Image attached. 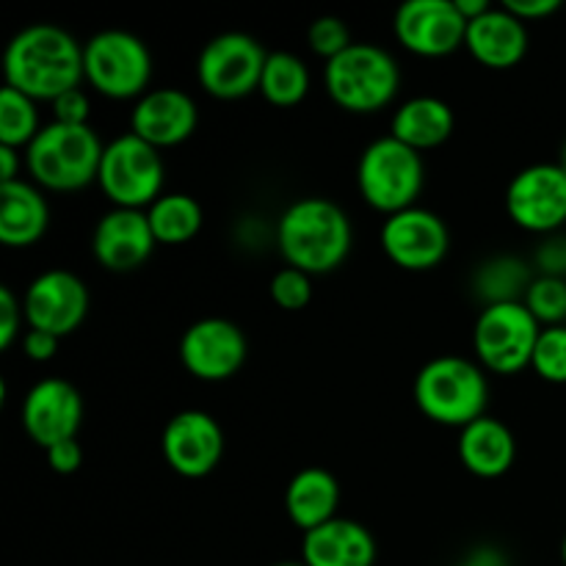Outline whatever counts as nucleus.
Instances as JSON below:
<instances>
[{"instance_id":"1","label":"nucleus","mask_w":566,"mask_h":566,"mask_svg":"<svg viewBox=\"0 0 566 566\" xmlns=\"http://www.w3.org/2000/svg\"><path fill=\"white\" fill-rule=\"evenodd\" d=\"M6 86L36 103H53L61 94L81 88L83 44L66 28L33 22L17 31L3 53Z\"/></svg>"},{"instance_id":"2","label":"nucleus","mask_w":566,"mask_h":566,"mask_svg":"<svg viewBox=\"0 0 566 566\" xmlns=\"http://www.w3.org/2000/svg\"><path fill=\"white\" fill-rule=\"evenodd\" d=\"M274 243L291 269L324 276L340 269L352 254L354 227L346 210L332 199L302 197L276 219Z\"/></svg>"},{"instance_id":"3","label":"nucleus","mask_w":566,"mask_h":566,"mask_svg":"<svg viewBox=\"0 0 566 566\" xmlns=\"http://www.w3.org/2000/svg\"><path fill=\"white\" fill-rule=\"evenodd\" d=\"M412 398L431 423L462 431L486 415L490 379L475 359L442 354L418 370Z\"/></svg>"},{"instance_id":"4","label":"nucleus","mask_w":566,"mask_h":566,"mask_svg":"<svg viewBox=\"0 0 566 566\" xmlns=\"http://www.w3.org/2000/svg\"><path fill=\"white\" fill-rule=\"evenodd\" d=\"M103 149L105 144L92 125L48 122L22 155L33 186L55 193H75L97 182Z\"/></svg>"},{"instance_id":"5","label":"nucleus","mask_w":566,"mask_h":566,"mask_svg":"<svg viewBox=\"0 0 566 566\" xmlns=\"http://www.w3.org/2000/svg\"><path fill=\"white\" fill-rule=\"evenodd\" d=\"M324 88L332 103L348 114H376L398 97L401 66L379 44L354 42L324 64Z\"/></svg>"},{"instance_id":"6","label":"nucleus","mask_w":566,"mask_h":566,"mask_svg":"<svg viewBox=\"0 0 566 566\" xmlns=\"http://www.w3.org/2000/svg\"><path fill=\"white\" fill-rule=\"evenodd\" d=\"M426 186L423 155L409 149L390 133L363 149L357 164V188L365 205L392 216L415 208Z\"/></svg>"},{"instance_id":"7","label":"nucleus","mask_w":566,"mask_h":566,"mask_svg":"<svg viewBox=\"0 0 566 566\" xmlns=\"http://www.w3.org/2000/svg\"><path fill=\"white\" fill-rule=\"evenodd\" d=\"M83 81L114 103L142 99L153 81V53L136 33L99 31L83 42Z\"/></svg>"},{"instance_id":"8","label":"nucleus","mask_w":566,"mask_h":566,"mask_svg":"<svg viewBox=\"0 0 566 566\" xmlns=\"http://www.w3.org/2000/svg\"><path fill=\"white\" fill-rule=\"evenodd\" d=\"M166 166L160 149L142 142L130 130L111 138L103 149L97 171V188L111 208L147 210L155 199L164 197Z\"/></svg>"},{"instance_id":"9","label":"nucleus","mask_w":566,"mask_h":566,"mask_svg":"<svg viewBox=\"0 0 566 566\" xmlns=\"http://www.w3.org/2000/svg\"><path fill=\"white\" fill-rule=\"evenodd\" d=\"M545 326L523 302L481 307L473 326L475 363L495 376H514L531 368L536 340Z\"/></svg>"},{"instance_id":"10","label":"nucleus","mask_w":566,"mask_h":566,"mask_svg":"<svg viewBox=\"0 0 566 566\" xmlns=\"http://www.w3.org/2000/svg\"><path fill=\"white\" fill-rule=\"evenodd\" d=\"M265 53L263 44L241 31H227L210 39L197 59V81L213 99H243L260 92Z\"/></svg>"},{"instance_id":"11","label":"nucleus","mask_w":566,"mask_h":566,"mask_svg":"<svg viewBox=\"0 0 566 566\" xmlns=\"http://www.w3.org/2000/svg\"><path fill=\"white\" fill-rule=\"evenodd\" d=\"M506 213L520 230L556 235L566 224V171L558 164H531L506 188Z\"/></svg>"},{"instance_id":"12","label":"nucleus","mask_w":566,"mask_h":566,"mask_svg":"<svg viewBox=\"0 0 566 566\" xmlns=\"http://www.w3.org/2000/svg\"><path fill=\"white\" fill-rule=\"evenodd\" d=\"M379 241L392 265L415 274L442 265L451 252V232L442 216L420 205L387 216Z\"/></svg>"},{"instance_id":"13","label":"nucleus","mask_w":566,"mask_h":566,"mask_svg":"<svg viewBox=\"0 0 566 566\" xmlns=\"http://www.w3.org/2000/svg\"><path fill=\"white\" fill-rule=\"evenodd\" d=\"M92 296L86 282L66 269L42 271L28 282L22 293V310H25L28 329L48 332V335L66 337L86 321Z\"/></svg>"},{"instance_id":"14","label":"nucleus","mask_w":566,"mask_h":566,"mask_svg":"<svg viewBox=\"0 0 566 566\" xmlns=\"http://www.w3.org/2000/svg\"><path fill=\"white\" fill-rule=\"evenodd\" d=\"M392 33L407 53L420 59H446L464 48L468 20L457 0H409L398 6Z\"/></svg>"},{"instance_id":"15","label":"nucleus","mask_w":566,"mask_h":566,"mask_svg":"<svg viewBox=\"0 0 566 566\" xmlns=\"http://www.w3.org/2000/svg\"><path fill=\"white\" fill-rule=\"evenodd\" d=\"M180 363L193 379L199 381H227L247 365L249 340L238 324L230 318H199L182 332Z\"/></svg>"},{"instance_id":"16","label":"nucleus","mask_w":566,"mask_h":566,"mask_svg":"<svg viewBox=\"0 0 566 566\" xmlns=\"http://www.w3.org/2000/svg\"><path fill=\"white\" fill-rule=\"evenodd\" d=\"M160 453L171 473L197 481L213 473L224 457V429L202 409H182L171 415L160 434Z\"/></svg>"},{"instance_id":"17","label":"nucleus","mask_w":566,"mask_h":566,"mask_svg":"<svg viewBox=\"0 0 566 566\" xmlns=\"http://www.w3.org/2000/svg\"><path fill=\"white\" fill-rule=\"evenodd\" d=\"M25 434L42 451L64 440H75L83 420V398L66 379L48 376L25 392L20 407Z\"/></svg>"},{"instance_id":"18","label":"nucleus","mask_w":566,"mask_h":566,"mask_svg":"<svg viewBox=\"0 0 566 566\" xmlns=\"http://www.w3.org/2000/svg\"><path fill=\"white\" fill-rule=\"evenodd\" d=\"M199 108L191 94L175 86H155L133 103L130 133L155 149L180 147L197 133Z\"/></svg>"},{"instance_id":"19","label":"nucleus","mask_w":566,"mask_h":566,"mask_svg":"<svg viewBox=\"0 0 566 566\" xmlns=\"http://www.w3.org/2000/svg\"><path fill=\"white\" fill-rule=\"evenodd\" d=\"M155 247L158 241L144 210L111 208L94 224L92 254L105 271L114 274H130L142 269L153 258Z\"/></svg>"},{"instance_id":"20","label":"nucleus","mask_w":566,"mask_h":566,"mask_svg":"<svg viewBox=\"0 0 566 566\" xmlns=\"http://www.w3.org/2000/svg\"><path fill=\"white\" fill-rule=\"evenodd\" d=\"M464 48L486 70H512L531 48L528 25L503 6H492L479 20L468 22Z\"/></svg>"},{"instance_id":"21","label":"nucleus","mask_w":566,"mask_h":566,"mask_svg":"<svg viewBox=\"0 0 566 566\" xmlns=\"http://www.w3.org/2000/svg\"><path fill=\"white\" fill-rule=\"evenodd\" d=\"M376 536L357 520L335 517L302 539V564L307 566H376Z\"/></svg>"},{"instance_id":"22","label":"nucleus","mask_w":566,"mask_h":566,"mask_svg":"<svg viewBox=\"0 0 566 566\" xmlns=\"http://www.w3.org/2000/svg\"><path fill=\"white\" fill-rule=\"evenodd\" d=\"M459 462L470 475L484 481L503 479L517 459V440L503 420L484 415L459 431Z\"/></svg>"},{"instance_id":"23","label":"nucleus","mask_w":566,"mask_h":566,"mask_svg":"<svg viewBox=\"0 0 566 566\" xmlns=\"http://www.w3.org/2000/svg\"><path fill=\"white\" fill-rule=\"evenodd\" d=\"M50 227V205L31 180L0 186V243L6 249L36 247Z\"/></svg>"},{"instance_id":"24","label":"nucleus","mask_w":566,"mask_h":566,"mask_svg":"<svg viewBox=\"0 0 566 566\" xmlns=\"http://www.w3.org/2000/svg\"><path fill=\"white\" fill-rule=\"evenodd\" d=\"M453 127H457V116L451 105L431 94H420V97L403 99L392 111L390 136L423 155L442 147L453 136Z\"/></svg>"},{"instance_id":"25","label":"nucleus","mask_w":566,"mask_h":566,"mask_svg":"<svg viewBox=\"0 0 566 566\" xmlns=\"http://www.w3.org/2000/svg\"><path fill=\"white\" fill-rule=\"evenodd\" d=\"M337 509H340V484L332 470L304 468L287 481L285 514L304 534L340 517Z\"/></svg>"},{"instance_id":"26","label":"nucleus","mask_w":566,"mask_h":566,"mask_svg":"<svg viewBox=\"0 0 566 566\" xmlns=\"http://www.w3.org/2000/svg\"><path fill=\"white\" fill-rule=\"evenodd\" d=\"M534 276V263L517 258V254H497V258L484 260L475 269L473 291L484 302V307H490V304L523 302Z\"/></svg>"},{"instance_id":"27","label":"nucleus","mask_w":566,"mask_h":566,"mask_svg":"<svg viewBox=\"0 0 566 566\" xmlns=\"http://www.w3.org/2000/svg\"><path fill=\"white\" fill-rule=\"evenodd\" d=\"M144 213L160 247H180V243L193 241L205 224V210L199 199L182 191H166Z\"/></svg>"},{"instance_id":"28","label":"nucleus","mask_w":566,"mask_h":566,"mask_svg":"<svg viewBox=\"0 0 566 566\" xmlns=\"http://www.w3.org/2000/svg\"><path fill=\"white\" fill-rule=\"evenodd\" d=\"M313 77L304 59L287 50H274L265 61L263 77H260V94L274 108H293L310 94Z\"/></svg>"},{"instance_id":"29","label":"nucleus","mask_w":566,"mask_h":566,"mask_svg":"<svg viewBox=\"0 0 566 566\" xmlns=\"http://www.w3.org/2000/svg\"><path fill=\"white\" fill-rule=\"evenodd\" d=\"M39 130L42 125H39L36 99L3 86L0 92V147H14L25 153Z\"/></svg>"},{"instance_id":"30","label":"nucleus","mask_w":566,"mask_h":566,"mask_svg":"<svg viewBox=\"0 0 566 566\" xmlns=\"http://www.w3.org/2000/svg\"><path fill=\"white\" fill-rule=\"evenodd\" d=\"M523 304L542 326L566 324V280L536 274Z\"/></svg>"},{"instance_id":"31","label":"nucleus","mask_w":566,"mask_h":566,"mask_svg":"<svg viewBox=\"0 0 566 566\" xmlns=\"http://www.w3.org/2000/svg\"><path fill=\"white\" fill-rule=\"evenodd\" d=\"M531 368L547 385H566V324L542 329Z\"/></svg>"},{"instance_id":"32","label":"nucleus","mask_w":566,"mask_h":566,"mask_svg":"<svg viewBox=\"0 0 566 566\" xmlns=\"http://www.w3.org/2000/svg\"><path fill=\"white\" fill-rule=\"evenodd\" d=\"M269 291L276 307L296 313V310H304L310 302H313V276L285 265V269H280L274 276H271Z\"/></svg>"},{"instance_id":"33","label":"nucleus","mask_w":566,"mask_h":566,"mask_svg":"<svg viewBox=\"0 0 566 566\" xmlns=\"http://www.w3.org/2000/svg\"><path fill=\"white\" fill-rule=\"evenodd\" d=\"M307 44L315 55H321L324 61H332L340 53H346L354 44V39L340 17H318V20L310 22Z\"/></svg>"},{"instance_id":"34","label":"nucleus","mask_w":566,"mask_h":566,"mask_svg":"<svg viewBox=\"0 0 566 566\" xmlns=\"http://www.w3.org/2000/svg\"><path fill=\"white\" fill-rule=\"evenodd\" d=\"M22 324H25V310L22 298L9 285L0 287V348L9 352L17 340H22Z\"/></svg>"},{"instance_id":"35","label":"nucleus","mask_w":566,"mask_h":566,"mask_svg":"<svg viewBox=\"0 0 566 566\" xmlns=\"http://www.w3.org/2000/svg\"><path fill=\"white\" fill-rule=\"evenodd\" d=\"M534 271L542 276L566 280V235H547L534 252Z\"/></svg>"},{"instance_id":"36","label":"nucleus","mask_w":566,"mask_h":566,"mask_svg":"<svg viewBox=\"0 0 566 566\" xmlns=\"http://www.w3.org/2000/svg\"><path fill=\"white\" fill-rule=\"evenodd\" d=\"M53 108V122L61 125H88V116H92V99L81 88H72V92L61 94L59 99L50 103Z\"/></svg>"},{"instance_id":"37","label":"nucleus","mask_w":566,"mask_h":566,"mask_svg":"<svg viewBox=\"0 0 566 566\" xmlns=\"http://www.w3.org/2000/svg\"><path fill=\"white\" fill-rule=\"evenodd\" d=\"M44 457H48V464H50V470H53V473L72 475V473H77V470H81L83 448H81V442H77V437H75V440H64V442H59V446L48 448V451H44Z\"/></svg>"},{"instance_id":"38","label":"nucleus","mask_w":566,"mask_h":566,"mask_svg":"<svg viewBox=\"0 0 566 566\" xmlns=\"http://www.w3.org/2000/svg\"><path fill=\"white\" fill-rule=\"evenodd\" d=\"M503 9L512 11L520 22L528 25V22H539L556 14L562 9V0H506Z\"/></svg>"},{"instance_id":"39","label":"nucleus","mask_w":566,"mask_h":566,"mask_svg":"<svg viewBox=\"0 0 566 566\" xmlns=\"http://www.w3.org/2000/svg\"><path fill=\"white\" fill-rule=\"evenodd\" d=\"M59 343L61 337L48 335V332H39V329H28L22 335V352L31 363H50L59 352Z\"/></svg>"},{"instance_id":"40","label":"nucleus","mask_w":566,"mask_h":566,"mask_svg":"<svg viewBox=\"0 0 566 566\" xmlns=\"http://www.w3.org/2000/svg\"><path fill=\"white\" fill-rule=\"evenodd\" d=\"M22 166H25V155H22V149L0 147V186L22 180L20 177Z\"/></svg>"},{"instance_id":"41","label":"nucleus","mask_w":566,"mask_h":566,"mask_svg":"<svg viewBox=\"0 0 566 566\" xmlns=\"http://www.w3.org/2000/svg\"><path fill=\"white\" fill-rule=\"evenodd\" d=\"M462 566H509V564L506 558H503V553L495 551V547H479V551H473L468 558H464Z\"/></svg>"},{"instance_id":"42","label":"nucleus","mask_w":566,"mask_h":566,"mask_svg":"<svg viewBox=\"0 0 566 566\" xmlns=\"http://www.w3.org/2000/svg\"><path fill=\"white\" fill-rule=\"evenodd\" d=\"M457 6H459V11H462V17L468 22L479 20L481 14H486V11L492 9L490 0H457Z\"/></svg>"},{"instance_id":"43","label":"nucleus","mask_w":566,"mask_h":566,"mask_svg":"<svg viewBox=\"0 0 566 566\" xmlns=\"http://www.w3.org/2000/svg\"><path fill=\"white\" fill-rule=\"evenodd\" d=\"M558 166H562V169L566 171V142H564V147H562V160H558Z\"/></svg>"},{"instance_id":"44","label":"nucleus","mask_w":566,"mask_h":566,"mask_svg":"<svg viewBox=\"0 0 566 566\" xmlns=\"http://www.w3.org/2000/svg\"><path fill=\"white\" fill-rule=\"evenodd\" d=\"M271 566H307V564H302V562H280V564H271Z\"/></svg>"},{"instance_id":"45","label":"nucleus","mask_w":566,"mask_h":566,"mask_svg":"<svg viewBox=\"0 0 566 566\" xmlns=\"http://www.w3.org/2000/svg\"><path fill=\"white\" fill-rule=\"evenodd\" d=\"M562 562L566 566V534H564V542H562Z\"/></svg>"}]
</instances>
